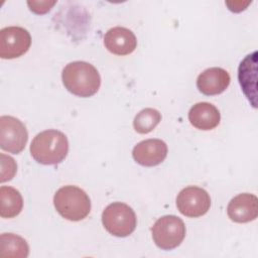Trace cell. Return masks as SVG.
<instances>
[{
	"label": "cell",
	"mask_w": 258,
	"mask_h": 258,
	"mask_svg": "<svg viewBox=\"0 0 258 258\" xmlns=\"http://www.w3.org/2000/svg\"><path fill=\"white\" fill-rule=\"evenodd\" d=\"M176 206L180 214L188 218L204 216L211 207V198L202 187L190 185L181 189L176 198Z\"/></svg>",
	"instance_id": "cell-8"
},
{
	"label": "cell",
	"mask_w": 258,
	"mask_h": 258,
	"mask_svg": "<svg viewBox=\"0 0 258 258\" xmlns=\"http://www.w3.org/2000/svg\"><path fill=\"white\" fill-rule=\"evenodd\" d=\"M55 1H28L27 4L30 10L36 14H44L50 10V8L55 4Z\"/></svg>",
	"instance_id": "cell-18"
},
{
	"label": "cell",
	"mask_w": 258,
	"mask_h": 258,
	"mask_svg": "<svg viewBox=\"0 0 258 258\" xmlns=\"http://www.w3.org/2000/svg\"><path fill=\"white\" fill-rule=\"evenodd\" d=\"M0 216L1 218H14L20 214L23 207L21 194L14 187L2 185L0 187Z\"/></svg>",
	"instance_id": "cell-14"
},
{
	"label": "cell",
	"mask_w": 258,
	"mask_h": 258,
	"mask_svg": "<svg viewBox=\"0 0 258 258\" xmlns=\"http://www.w3.org/2000/svg\"><path fill=\"white\" fill-rule=\"evenodd\" d=\"M161 121V114L158 110L153 108H145L135 116L133 120V127L136 132L140 134H147L151 132Z\"/></svg>",
	"instance_id": "cell-16"
},
{
	"label": "cell",
	"mask_w": 258,
	"mask_h": 258,
	"mask_svg": "<svg viewBox=\"0 0 258 258\" xmlns=\"http://www.w3.org/2000/svg\"><path fill=\"white\" fill-rule=\"evenodd\" d=\"M0 255L2 257H27L29 247L26 241L15 234L4 233L1 235Z\"/></svg>",
	"instance_id": "cell-15"
},
{
	"label": "cell",
	"mask_w": 258,
	"mask_h": 258,
	"mask_svg": "<svg viewBox=\"0 0 258 258\" xmlns=\"http://www.w3.org/2000/svg\"><path fill=\"white\" fill-rule=\"evenodd\" d=\"M53 205L57 213L69 221H81L91 211V201L86 191L76 185H64L56 190Z\"/></svg>",
	"instance_id": "cell-3"
},
{
	"label": "cell",
	"mask_w": 258,
	"mask_h": 258,
	"mask_svg": "<svg viewBox=\"0 0 258 258\" xmlns=\"http://www.w3.org/2000/svg\"><path fill=\"white\" fill-rule=\"evenodd\" d=\"M227 213L236 223L251 222L258 216V199L252 194H239L230 201Z\"/></svg>",
	"instance_id": "cell-10"
},
{
	"label": "cell",
	"mask_w": 258,
	"mask_h": 258,
	"mask_svg": "<svg viewBox=\"0 0 258 258\" xmlns=\"http://www.w3.org/2000/svg\"><path fill=\"white\" fill-rule=\"evenodd\" d=\"M167 155V145L161 139H147L137 143L133 150V159L143 166L160 164Z\"/></svg>",
	"instance_id": "cell-9"
},
{
	"label": "cell",
	"mask_w": 258,
	"mask_h": 258,
	"mask_svg": "<svg viewBox=\"0 0 258 258\" xmlns=\"http://www.w3.org/2000/svg\"><path fill=\"white\" fill-rule=\"evenodd\" d=\"M190 124L200 130H212L217 127L221 120L219 110L211 103L200 102L195 104L188 112Z\"/></svg>",
	"instance_id": "cell-13"
},
{
	"label": "cell",
	"mask_w": 258,
	"mask_h": 258,
	"mask_svg": "<svg viewBox=\"0 0 258 258\" xmlns=\"http://www.w3.org/2000/svg\"><path fill=\"white\" fill-rule=\"evenodd\" d=\"M106 48L117 55H127L132 53L137 46L135 34L128 28L116 26L110 28L104 36Z\"/></svg>",
	"instance_id": "cell-11"
},
{
	"label": "cell",
	"mask_w": 258,
	"mask_h": 258,
	"mask_svg": "<svg viewBox=\"0 0 258 258\" xmlns=\"http://www.w3.org/2000/svg\"><path fill=\"white\" fill-rule=\"evenodd\" d=\"M104 228L113 236L127 237L136 228V215L131 207L116 202L108 205L102 213Z\"/></svg>",
	"instance_id": "cell-4"
},
{
	"label": "cell",
	"mask_w": 258,
	"mask_h": 258,
	"mask_svg": "<svg viewBox=\"0 0 258 258\" xmlns=\"http://www.w3.org/2000/svg\"><path fill=\"white\" fill-rule=\"evenodd\" d=\"M28 140V133L25 125L13 116L0 117V147L1 149L18 154Z\"/></svg>",
	"instance_id": "cell-6"
},
{
	"label": "cell",
	"mask_w": 258,
	"mask_h": 258,
	"mask_svg": "<svg viewBox=\"0 0 258 258\" xmlns=\"http://www.w3.org/2000/svg\"><path fill=\"white\" fill-rule=\"evenodd\" d=\"M69 141L64 133L55 129H48L38 133L30 144L33 159L44 165L60 163L68 155Z\"/></svg>",
	"instance_id": "cell-2"
},
{
	"label": "cell",
	"mask_w": 258,
	"mask_h": 258,
	"mask_svg": "<svg viewBox=\"0 0 258 258\" xmlns=\"http://www.w3.org/2000/svg\"><path fill=\"white\" fill-rule=\"evenodd\" d=\"M231 81L229 73L222 68H209L202 72L197 79V87L207 96L219 95L229 86Z\"/></svg>",
	"instance_id": "cell-12"
},
{
	"label": "cell",
	"mask_w": 258,
	"mask_h": 258,
	"mask_svg": "<svg viewBox=\"0 0 258 258\" xmlns=\"http://www.w3.org/2000/svg\"><path fill=\"white\" fill-rule=\"evenodd\" d=\"M61 80L69 92L83 98L93 96L101 86V77L97 69L81 60L68 63L62 70Z\"/></svg>",
	"instance_id": "cell-1"
},
{
	"label": "cell",
	"mask_w": 258,
	"mask_h": 258,
	"mask_svg": "<svg viewBox=\"0 0 258 258\" xmlns=\"http://www.w3.org/2000/svg\"><path fill=\"white\" fill-rule=\"evenodd\" d=\"M1 182L10 180L16 173L17 165L14 159L5 154H1Z\"/></svg>",
	"instance_id": "cell-17"
},
{
	"label": "cell",
	"mask_w": 258,
	"mask_h": 258,
	"mask_svg": "<svg viewBox=\"0 0 258 258\" xmlns=\"http://www.w3.org/2000/svg\"><path fill=\"white\" fill-rule=\"evenodd\" d=\"M155 245L162 250H171L180 245L185 236L183 221L174 216L166 215L159 218L151 228Z\"/></svg>",
	"instance_id": "cell-5"
},
{
	"label": "cell",
	"mask_w": 258,
	"mask_h": 258,
	"mask_svg": "<svg viewBox=\"0 0 258 258\" xmlns=\"http://www.w3.org/2000/svg\"><path fill=\"white\" fill-rule=\"evenodd\" d=\"M31 36L20 26H8L0 30V56L12 59L24 54L30 47Z\"/></svg>",
	"instance_id": "cell-7"
}]
</instances>
